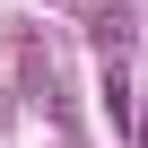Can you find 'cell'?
Instances as JSON below:
<instances>
[{
  "label": "cell",
  "instance_id": "7a4b0ae2",
  "mask_svg": "<svg viewBox=\"0 0 148 148\" xmlns=\"http://www.w3.org/2000/svg\"><path fill=\"white\" fill-rule=\"evenodd\" d=\"M105 122H113V139H139V96L122 79V61H105Z\"/></svg>",
  "mask_w": 148,
  "mask_h": 148
},
{
  "label": "cell",
  "instance_id": "6da1fadb",
  "mask_svg": "<svg viewBox=\"0 0 148 148\" xmlns=\"http://www.w3.org/2000/svg\"><path fill=\"white\" fill-rule=\"evenodd\" d=\"M26 96H35V105H44L61 131H70V96H61V70H52V52H26Z\"/></svg>",
  "mask_w": 148,
  "mask_h": 148
}]
</instances>
